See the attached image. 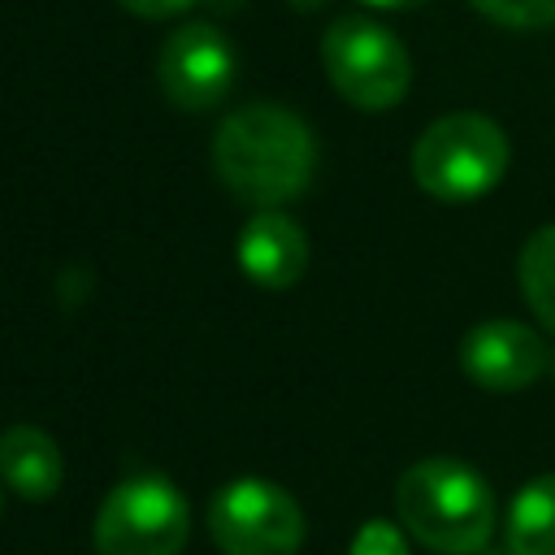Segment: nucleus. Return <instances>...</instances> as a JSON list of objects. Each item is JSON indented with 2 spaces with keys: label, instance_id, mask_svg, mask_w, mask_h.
<instances>
[{
  "label": "nucleus",
  "instance_id": "obj_1",
  "mask_svg": "<svg viewBox=\"0 0 555 555\" xmlns=\"http://www.w3.org/2000/svg\"><path fill=\"white\" fill-rule=\"evenodd\" d=\"M212 169L234 199L256 212L278 208L308 191L317 139L308 121L282 104H243L212 134Z\"/></svg>",
  "mask_w": 555,
  "mask_h": 555
},
{
  "label": "nucleus",
  "instance_id": "obj_11",
  "mask_svg": "<svg viewBox=\"0 0 555 555\" xmlns=\"http://www.w3.org/2000/svg\"><path fill=\"white\" fill-rule=\"evenodd\" d=\"M503 533L512 555H555V473H542L516 490Z\"/></svg>",
  "mask_w": 555,
  "mask_h": 555
},
{
  "label": "nucleus",
  "instance_id": "obj_4",
  "mask_svg": "<svg viewBox=\"0 0 555 555\" xmlns=\"http://www.w3.org/2000/svg\"><path fill=\"white\" fill-rule=\"evenodd\" d=\"M321 65H325L330 87L364 113L395 108L412 82L403 39L386 22L364 17V13H343L325 26Z\"/></svg>",
  "mask_w": 555,
  "mask_h": 555
},
{
  "label": "nucleus",
  "instance_id": "obj_10",
  "mask_svg": "<svg viewBox=\"0 0 555 555\" xmlns=\"http://www.w3.org/2000/svg\"><path fill=\"white\" fill-rule=\"evenodd\" d=\"M65 464H61V447L52 434H43L39 425H9L0 434V481L30 503H43L61 490Z\"/></svg>",
  "mask_w": 555,
  "mask_h": 555
},
{
  "label": "nucleus",
  "instance_id": "obj_17",
  "mask_svg": "<svg viewBox=\"0 0 555 555\" xmlns=\"http://www.w3.org/2000/svg\"><path fill=\"white\" fill-rule=\"evenodd\" d=\"M295 9H317V4H325V0H291Z\"/></svg>",
  "mask_w": 555,
  "mask_h": 555
},
{
  "label": "nucleus",
  "instance_id": "obj_15",
  "mask_svg": "<svg viewBox=\"0 0 555 555\" xmlns=\"http://www.w3.org/2000/svg\"><path fill=\"white\" fill-rule=\"evenodd\" d=\"M126 13H134V17H147V22H160V17H178V13H186L195 0H117Z\"/></svg>",
  "mask_w": 555,
  "mask_h": 555
},
{
  "label": "nucleus",
  "instance_id": "obj_5",
  "mask_svg": "<svg viewBox=\"0 0 555 555\" xmlns=\"http://www.w3.org/2000/svg\"><path fill=\"white\" fill-rule=\"evenodd\" d=\"M191 538V507L160 473L117 481L91 525L95 555H182Z\"/></svg>",
  "mask_w": 555,
  "mask_h": 555
},
{
  "label": "nucleus",
  "instance_id": "obj_14",
  "mask_svg": "<svg viewBox=\"0 0 555 555\" xmlns=\"http://www.w3.org/2000/svg\"><path fill=\"white\" fill-rule=\"evenodd\" d=\"M347 555H408L403 525H395V520H364V525L356 529Z\"/></svg>",
  "mask_w": 555,
  "mask_h": 555
},
{
  "label": "nucleus",
  "instance_id": "obj_12",
  "mask_svg": "<svg viewBox=\"0 0 555 555\" xmlns=\"http://www.w3.org/2000/svg\"><path fill=\"white\" fill-rule=\"evenodd\" d=\"M516 278H520V295L529 312H538L542 330L555 334V225H542L525 238Z\"/></svg>",
  "mask_w": 555,
  "mask_h": 555
},
{
  "label": "nucleus",
  "instance_id": "obj_13",
  "mask_svg": "<svg viewBox=\"0 0 555 555\" xmlns=\"http://www.w3.org/2000/svg\"><path fill=\"white\" fill-rule=\"evenodd\" d=\"M473 9L499 26H512V30L555 26V0H473Z\"/></svg>",
  "mask_w": 555,
  "mask_h": 555
},
{
  "label": "nucleus",
  "instance_id": "obj_16",
  "mask_svg": "<svg viewBox=\"0 0 555 555\" xmlns=\"http://www.w3.org/2000/svg\"><path fill=\"white\" fill-rule=\"evenodd\" d=\"M373 9H412V4H425V0H364Z\"/></svg>",
  "mask_w": 555,
  "mask_h": 555
},
{
  "label": "nucleus",
  "instance_id": "obj_2",
  "mask_svg": "<svg viewBox=\"0 0 555 555\" xmlns=\"http://www.w3.org/2000/svg\"><path fill=\"white\" fill-rule=\"evenodd\" d=\"M399 525L438 555H477L486 551L499 503L490 481L451 455H429L412 464L395 486Z\"/></svg>",
  "mask_w": 555,
  "mask_h": 555
},
{
  "label": "nucleus",
  "instance_id": "obj_6",
  "mask_svg": "<svg viewBox=\"0 0 555 555\" xmlns=\"http://www.w3.org/2000/svg\"><path fill=\"white\" fill-rule=\"evenodd\" d=\"M208 533L221 555H299L304 507L269 477H238L212 494Z\"/></svg>",
  "mask_w": 555,
  "mask_h": 555
},
{
  "label": "nucleus",
  "instance_id": "obj_9",
  "mask_svg": "<svg viewBox=\"0 0 555 555\" xmlns=\"http://www.w3.org/2000/svg\"><path fill=\"white\" fill-rule=\"evenodd\" d=\"M238 269L264 286V291H286L304 278L308 269V234L295 217L282 208H260L238 234Z\"/></svg>",
  "mask_w": 555,
  "mask_h": 555
},
{
  "label": "nucleus",
  "instance_id": "obj_7",
  "mask_svg": "<svg viewBox=\"0 0 555 555\" xmlns=\"http://www.w3.org/2000/svg\"><path fill=\"white\" fill-rule=\"evenodd\" d=\"M234 43L212 22H182L156 52V82L165 100L182 113L217 108L234 87Z\"/></svg>",
  "mask_w": 555,
  "mask_h": 555
},
{
  "label": "nucleus",
  "instance_id": "obj_3",
  "mask_svg": "<svg viewBox=\"0 0 555 555\" xmlns=\"http://www.w3.org/2000/svg\"><path fill=\"white\" fill-rule=\"evenodd\" d=\"M507 134L486 113H447L412 143V178L442 204H468L494 191L507 173Z\"/></svg>",
  "mask_w": 555,
  "mask_h": 555
},
{
  "label": "nucleus",
  "instance_id": "obj_8",
  "mask_svg": "<svg viewBox=\"0 0 555 555\" xmlns=\"http://www.w3.org/2000/svg\"><path fill=\"white\" fill-rule=\"evenodd\" d=\"M546 343L538 338V330L494 317V321H477L464 338H460V369L473 386L481 390H525L546 373Z\"/></svg>",
  "mask_w": 555,
  "mask_h": 555
}]
</instances>
